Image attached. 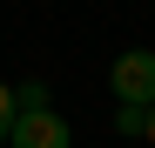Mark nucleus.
I'll use <instances>...</instances> for the list:
<instances>
[{
    "label": "nucleus",
    "instance_id": "1",
    "mask_svg": "<svg viewBox=\"0 0 155 148\" xmlns=\"http://www.w3.org/2000/svg\"><path fill=\"white\" fill-rule=\"evenodd\" d=\"M108 88H115V101H121V108H148V101H155V54H148V47L115 54Z\"/></svg>",
    "mask_w": 155,
    "mask_h": 148
},
{
    "label": "nucleus",
    "instance_id": "2",
    "mask_svg": "<svg viewBox=\"0 0 155 148\" xmlns=\"http://www.w3.org/2000/svg\"><path fill=\"white\" fill-rule=\"evenodd\" d=\"M7 141H14V148H74L68 121H61L54 108H14V128H7Z\"/></svg>",
    "mask_w": 155,
    "mask_h": 148
},
{
    "label": "nucleus",
    "instance_id": "3",
    "mask_svg": "<svg viewBox=\"0 0 155 148\" xmlns=\"http://www.w3.org/2000/svg\"><path fill=\"white\" fill-rule=\"evenodd\" d=\"M142 121H148V108H121V114H115V128H121V135H142Z\"/></svg>",
    "mask_w": 155,
    "mask_h": 148
},
{
    "label": "nucleus",
    "instance_id": "4",
    "mask_svg": "<svg viewBox=\"0 0 155 148\" xmlns=\"http://www.w3.org/2000/svg\"><path fill=\"white\" fill-rule=\"evenodd\" d=\"M7 128H14V88L0 81V141H7Z\"/></svg>",
    "mask_w": 155,
    "mask_h": 148
},
{
    "label": "nucleus",
    "instance_id": "5",
    "mask_svg": "<svg viewBox=\"0 0 155 148\" xmlns=\"http://www.w3.org/2000/svg\"><path fill=\"white\" fill-rule=\"evenodd\" d=\"M14 108H47V88H14Z\"/></svg>",
    "mask_w": 155,
    "mask_h": 148
},
{
    "label": "nucleus",
    "instance_id": "6",
    "mask_svg": "<svg viewBox=\"0 0 155 148\" xmlns=\"http://www.w3.org/2000/svg\"><path fill=\"white\" fill-rule=\"evenodd\" d=\"M142 135H148V148H155V101H148V121H142Z\"/></svg>",
    "mask_w": 155,
    "mask_h": 148
}]
</instances>
